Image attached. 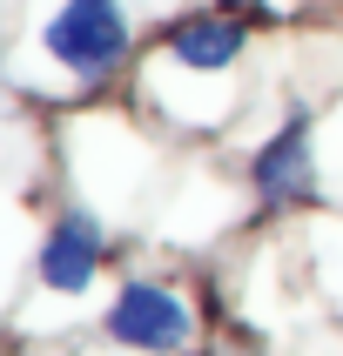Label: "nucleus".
<instances>
[{
    "label": "nucleus",
    "instance_id": "nucleus-1",
    "mask_svg": "<svg viewBox=\"0 0 343 356\" xmlns=\"http://www.w3.org/2000/svg\"><path fill=\"white\" fill-rule=\"evenodd\" d=\"M47 54L74 74H108L128 60V14L121 0H67L54 20H47Z\"/></svg>",
    "mask_w": 343,
    "mask_h": 356
},
{
    "label": "nucleus",
    "instance_id": "nucleus-2",
    "mask_svg": "<svg viewBox=\"0 0 343 356\" xmlns=\"http://www.w3.org/2000/svg\"><path fill=\"white\" fill-rule=\"evenodd\" d=\"M189 309H182L175 289H161V282H128L115 302H108V337L121 350H148V356H175L189 350Z\"/></svg>",
    "mask_w": 343,
    "mask_h": 356
},
{
    "label": "nucleus",
    "instance_id": "nucleus-3",
    "mask_svg": "<svg viewBox=\"0 0 343 356\" xmlns=\"http://www.w3.org/2000/svg\"><path fill=\"white\" fill-rule=\"evenodd\" d=\"M40 282L54 289V296H81V289H95V269H101V222L67 209L54 216V229L40 236Z\"/></svg>",
    "mask_w": 343,
    "mask_h": 356
},
{
    "label": "nucleus",
    "instance_id": "nucleus-4",
    "mask_svg": "<svg viewBox=\"0 0 343 356\" xmlns=\"http://www.w3.org/2000/svg\"><path fill=\"white\" fill-rule=\"evenodd\" d=\"M249 181H256V195H269V202H296V195L317 188V175H310V115H303V108L256 148Z\"/></svg>",
    "mask_w": 343,
    "mask_h": 356
},
{
    "label": "nucleus",
    "instance_id": "nucleus-5",
    "mask_svg": "<svg viewBox=\"0 0 343 356\" xmlns=\"http://www.w3.org/2000/svg\"><path fill=\"white\" fill-rule=\"evenodd\" d=\"M242 40H249L242 20L196 14V20H175V27H168V54H175L182 67H196V74H222V67L242 54Z\"/></svg>",
    "mask_w": 343,
    "mask_h": 356
}]
</instances>
